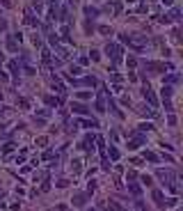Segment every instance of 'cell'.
<instances>
[{"label": "cell", "instance_id": "d6986e66", "mask_svg": "<svg viewBox=\"0 0 183 211\" xmlns=\"http://www.w3.org/2000/svg\"><path fill=\"white\" fill-rule=\"evenodd\" d=\"M71 170H73V174H80V170H82L80 161H73V163H71Z\"/></svg>", "mask_w": 183, "mask_h": 211}, {"label": "cell", "instance_id": "e575fe53", "mask_svg": "<svg viewBox=\"0 0 183 211\" xmlns=\"http://www.w3.org/2000/svg\"><path fill=\"white\" fill-rule=\"evenodd\" d=\"M50 158H53V151H50V149L44 151V161H50Z\"/></svg>", "mask_w": 183, "mask_h": 211}, {"label": "cell", "instance_id": "ffe728a7", "mask_svg": "<svg viewBox=\"0 0 183 211\" xmlns=\"http://www.w3.org/2000/svg\"><path fill=\"white\" fill-rule=\"evenodd\" d=\"M167 19H174V21H179V19H181V11H179V9L174 7L172 11H169V16H167Z\"/></svg>", "mask_w": 183, "mask_h": 211}, {"label": "cell", "instance_id": "4fadbf2b", "mask_svg": "<svg viewBox=\"0 0 183 211\" xmlns=\"http://www.w3.org/2000/svg\"><path fill=\"white\" fill-rule=\"evenodd\" d=\"M146 67H149L151 71H163L165 64H160V62H146ZM165 71H167V69H165Z\"/></svg>", "mask_w": 183, "mask_h": 211}, {"label": "cell", "instance_id": "74e56055", "mask_svg": "<svg viewBox=\"0 0 183 211\" xmlns=\"http://www.w3.org/2000/svg\"><path fill=\"white\" fill-rule=\"evenodd\" d=\"M121 103H124V106H131V99H128L126 94H124V97H121Z\"/></svg>", "mask_w": 183, "mask_h": 211}, {"label": "cell", "instance_id": "603a6c76", "mask_svg": "<svg viewBox=\"0 0 183 211\" xmlns=\"http://www.w3.org/2000/svg\"><path fill=\"white\" fill-rule=\"evenodd\" d=\"M163 97H165V99L172 97V87H169V85H163Z\"/></svg>", "mask_w": 183, "mask_h": 211}, {"label": "cell", "instance_id": "9a60e30c", "mask_svg": "<svg viewBox=\"0 0 183 211\" xmlns=\"http://www.w3.org/2000/svg\"><path fill=\"white\" fill-rule=\"evenodd\" d=\"M44 101L48 103V106H60V103H62V99H55V97H44Z\"/></svg>", "mask_w": 183, "mask_h": 211}, {"label": "cell", "instance_id": "f546056e", "mask_svg": "<svg viewBox=\"0 0 183 211\" xmlns=\"http://www.w3.org/2000/svg\"><path fill=\"white\" fill-rule=\"evenodd\" d=\"M126 64H128V67H131V69H133V67H135V64H137V60H135V57H128V60H126Z\"/></svg>", "mask_w": 183, "mask_h": 211}, {"label": "cell", "instance_id": "60d3db41", "mask_svg": "<svg viewBox=\"0 0 183 211\" xmlns=\"http://www.w3.org/2000/svg\"><path fill=\"white\" fill-rule=\"evenodd\" d=\"M55 2H57V0H55Z\"/></svg>", "mask_w": 183, "mask_h": 211}, {"label": "cell", "instance_id": "1f68e13d", "mask_svg": "<svg viewBox=\"0 0 183 211\" xmlns=\"http://www.w3.org/2000/svg\"><path fill=\"white\" fill-rule=\"evenodd\" d=\"M131 163H133V165H142V158H137V156H133V158H131Z\"/></svg>", "mask_w": 183, "mask_h": 211}, {"label": "cell", "instance_id": "d6a6232c", "mask_svg": "<svg viewBox=\"0 0 183 211\" xmlns=\"http://www.w3.org/2000/svg\"><path fill=\"white\" fill-rule=\"evenodd\" d=\"M57 186H60V188H67L69 181H67V179H60V181H57Z\"/></svg>", "mask_w": 183, "mask_h": 211}, {"label": "cell", "instance_id": "f35d334b", "mask_svg": "<svg viewBox=\"0 0 183 211\" xmlns=\"http://www.w3.org/2000/svg\"><path fill=\"white\" fill-rule=\"evenodd\" d=\"M0 2H2L5 7H11V0H0Z\"/></svg>", "mask_w": 183, "mask_h": 211}, {"label": "cell", "instance_id": "7402d4cb", "mask_svg": "<svg viewBox=\"0 0 183 211\" xmlns=\"http://www.w3.org/2000/svg\"><path fill=\"white\" fill-rule=\"evenodd\" d=\"M80 74H82L80 67H71V69H69V76H71V78H73V76H80Z\"/></svg>", "mask_w": 183, "mask_h": 211}, {"label": "cell", "instance_id": "484cf974", "mask_svg": "<svg viewBox=\"0 0 183 211\" xmlns=\"http://www.w3.org/2000/svg\"><path fill=\"white\" fill-rule=\"evenodd\" d=\"M110 158H115V161L119 158V149L117 147H110Z\"/></svg>", "mask_w": 183, "mask_h": 211}, {"label": "cell", "instance_id": "6da1fadb", "mask_svg": "<svg viewBox=\"0 0 183 211\" xmlns=\"http://www.w3.org/2000/svg\"><path fill=\"white\" fill-rule=\"evenodd\" d=\"M105 55L112 57V62H115V64H119L124 60V48H121L119 44H108V46H105Z\"/></svg>", "mask_w": 183, "mask_h": 211}, {"label": "cell", "instance_id": "52a82bcc", "mask_svg": "<svg viewBox=\"0 0 183 211\" xmlns=\"http://www.w3.org/2000/svg\"><path fill=\"white\" fill-rule=\"evenodd\" d=\"M53 90H57L60 94H64V92H67V87H64V83H62L60 78H55V76H53Z\"/></svg>", "mask_w": 183, "mask_h": 211}, {"label": "cell", "instance_id": "836d02e7", "mask_svg": "<svg viewBox=\"0 0 183 211\" xmlns=\"http://www.w3.org/2000/svg\"><path fill=\"white\" fill-rule=\"evenodd\" d=\"M167 119H169V124H172V126L176 124V115H174V113H169V117H167Z\"/></svg>", "mask_w": 183, "mask_h": 211}, {"label": "cell", "instance_id": "8fae6325", "mask_svg": "<svg viewBox=\"0 0 183 211\" xmlns=\"http://www.w3.org/2000/svg\"><path fill=\"white\" fill-rule=\"evenodd\" d=\"M128 191H131L135 197H140V195H142V191H140V186L135 184V181H128Z\"/></svg>", "mask_w": 183, "mask_h": 211}, {"label": "cell", "instance_id": "f1b7e54d", "mask_svg": "<svg viewBox=\"0 0 183 211\" xmlns=\"http://www.w3.org/2000/svg\"><path fill=\"white\" fill-rule=\"evenodd\" d=\"M11 149H14V145H11V142H7V145H5V147H2V151H5V154H9Z\"/></svg>", "mask_w": 183, "mask_h": 211}, {"label": "cell", "instance_id": "9c48e42d", "mask_svg": "<svg viewBox=\"0 0 183 211\" xmlns=\"http://www.w3.org/2000/svg\"><path fill=\"white\" fill-rule=\"evenodd\" d=\"M142 142H144V138H142V136H135V138L131 140V142H128V149H137Z\"/></svg>", "mask_w": 183, "mask_h": 211}, {"label": "cell", "instance_id": "83f0119b", "mask_svg": "<svg viewBox=\"0 0 183 211\" xmlns=\"http://www.w3.org/2000/svg\"><path fill=\"white\" fill-rule=\"evenodd\" d=\"M98 32H101V34H112V30H110L108 25H101V28H98Z\"/></svg>", "mask_w": 183, "mask_h": 211}, {"label": "cell", "instance_id": "5bb4252c", "mask_svg": "<svg viewBox=\"0 0 183 211\" xmlns=\"http://www.w3.org/2000/svg\"><path fill=\"white\" fill-rule=\"evenodd\" d=\"M9 71H11V76H14V80L19 78V62H16V60L9 62Z\"/></svg>", "mask_w": 183, "mask_h": 211}, {"label": "cell", "instance_id": "d590c367", "mask_svg": "<svg viewBox=\"0 0 183 211\" xmlns=\"http://www.w3.org/2000/svg\"><path fill=\"white\" fill-rule=\"evenodd\" d=\"M89 57H92V60H94V62H96V60H98V57H101V55H98V53H96V51H92V53H89Z\"/></svg>", "mask_w": 183, "mask_h": 211}, {"label": "cell", "instance_id": "30bf717a", "mask_svg": "<svg viewBox=\"0 0 183 211\" xmlns=\"http://www.w3.org/2000/svg\"><path fill=\"white\" fill-rule=\"evenodd\" d=\"M85 16H87V19H96V16H98V9L92 7V5H87V7H85Z\"/></svg>", "mask_w": 183, "mask_h": 211}, {"label": "cell", "instance_id": "4dcf8cb0", "mask_svg": "<svg viewBox=\"0 0 183 211\" xmlns=\"http://www.w3.org/2000/svg\"><path fill=\"white\" fill-rule=\"evenodd\" d=\"M126 179L128 181H135V172H133V170H128V172H126Z\"/></svg>", "mask_w": 183, "mask_h": 211}, {"label": "cell", "instance_id": "7c38bea8", "mask_svg": "<svg viewBox=\"0 0 183 211\" xmlns=\"http://www.w3.org/2000/svg\"><path fill=\"white\" fill-rule=\"evenodd\" d=\"M85 202H87V195H85V193H78V195L73 197V204H76V207H82Z\"/></svg>", "mask_w": 183, "mask_h": 211}, {"label": "cell", "instance_id": "4316f807", "mask_svg": "<svg viewBox=\"0 0 183 211\" xmlns=\"http://www.w3.org/2000/svg\"><path fill=\"white\" fill-rule=\"evenodd\" d=\"M140 181H142L144 186H151V177H149V174H142V177H140Z\"/></svg>", "mask_w": 183, "mask_h": 211}, {"label": "cell", "instance_id": "44dd1931", "mask_svg": "<svg viewBox=\"0 0 183 211\" xmlns=\"http://www.w3.org/2000/svg\"><path fill=\"white\" fill-rule=\"evenodd\" d=\"M153 197H156V202L160 204V207L165 204V200H163V193H160V191H153Z\"/></svg>", "mask_w": 183, "mask_h": 211}, {"label": "cell", "instance_id": "2e32d148", "mask_svg": "<svg viewBox=\"0 0 183 211\" xmlns=\"http://www.w3.org/2000/svg\"><path fill=\"white\" fill-rule=\"evenodd\" d=\"M62 39H64L67 44H71V34H69V25H64V28H62Z\"/></svg>", "mask_w": 183, "mask_h": 211}, {"label": "cell", "instance_id": "d4e9b609", "mask_svg": "<svg viewBox=\"0 0 183 211\" xmlns=\"http://www.w3.org/2000/svg\"><path fill=\"white\" fill-rule=\"evenodd\" d=\"M19 106L23 110H28V108H30V101H28V99H19Z\"/></svg>", "mask_w": 183, "mask_h": 211}, {"label": "cell", "instance_id": "277c9868", "mask_svg": "<svg viewBox=\"0 0 183 211\" xmlns=\"http://www.w3.org/2000/svg\"><path fill=\"white\" fill-rule=\"evenodd\" d=\"M144 99H146V101H149L151 106H158V99H156V94H153V90H151V87H149V83H146L144 85Z\"/></svg>", "mask_w": 183, "mask_h": 211}, {"label": "cell", "instance_id": "e0dca14e", "mask_svg": "<svg viewBox=\"0 0 183 211\" xmlns=\"http://www.w3.org/2000/svg\"><path fill=\"white\" fill-rule=\"evenodd\" d=\"M7 48H9V51H14V53L19 51V46H16V39H14V37H9V39H7Z\"/></svg>", "mask_w": 183, "mask_h": 211}, {"label": "cell", "instance_id": "3957f363", "mask_svg": "<svg viewBox=\"0 0 183 211\" xmlns=\"http://www.w3.org/2000/svg\"><path fill=\"white\" fill-rule=\"evenodd\" d=\"M80 149H87V151H94V136L92 133H87L85 138H82V142H80Z\"/></svg>", "mask_w": 183, "mask_h": 211}, {"label": "cell", "instance_id": "ba28073f", "mask_svg": "<svg viewBox=\"0 0 183 211\" xmlns=\"http://www.w3.org/2000/svg\"><path fill=\"white\" fill-rule=\"evenodd\" d=\"M78 124H82L85 128H96L98 126V119H94V117H92V119H80Z\"/></svg>", "mask_w": 183, "mask_h": 211}, {"label": "cell", "instance_id": "7a4b0ae2", "mask_svg": "<svg viewBox=\"0 0 183 211\" xmlns=\"http://www.w3.org/2000/svg\"><path fill=\"white\" fill-rule=\"evenodd\" d=\"M105 97H108V90L101 87V92H98V99H96V110L98 113H103L105 110Z\"/></svg>", "mask_w": 183, "mask_h": 211}, {"label": "cell", "instance_id": "5b68a950", "mask_svg": "<svg viewBox=\"0 0 183 211\" xmlns=\"http://www.w3.org/2000/svg\"><path fill=\"white\" fill-rule=\"evenodd\" d=\"M23 21H25V25H37V19H34V9L32 7L25 9V19Z\"/></svg>", "mask_w": 183, "mask_h": 211}, {"label": "cell", "instance_id": "ac0fdd59", "mask_svg": "<svg viewBox=\"0 0 183 211\" xmlns=\"http://www.w3.org/2000/svg\"><path fill=\"white\" fill-rule=\"evenodd\" d=\"M144 158H149L151 163H158V156L153 154V151H146V149H144Z\"/></svg>", "mask_w": 183, "mask_h": 211}, {"label": "cell", "instance_id": "8992f818", "mask_svg": "<svg viewBox=\"0 0 183 211\" xmlns=\"http://www.w3.org/2000/svg\"><path fill=\"white\" fill-rule=\"evenodd\" d=\"M71 110H73V113H78V115H89V108L82 106V103H71Z\"/></svg>", "mask_w": 183, "mask_h": 211}, {"label": "cell", "instance_id": "cb8c5ba5", "mask_svg": "<svg viewBox=\"0 0 183 211\" xmlns=\"http://www.w3.org/2000/svg\"><path fill=\"white\" fill-rule=\"evenodd\" d=\"M37 145H39V147H48V138H46V136L37 138Z\"/></svg>", "mask_w": 183, "mask_h": 211}, {"label": "cell", "instance_id": "ab89813d", "mask_svg": "<svg viewBox=\"0 0 183 211\" xmlns=\"http://www.w3.org/2000/svg\"><path fill=\"white\" fill-rule=\"evenodd\" d=\"M163 5H167V7H172V5H174V0H163Z\"/></svg>", "mask_w": 183, "mask_h": 211}, {"label": "cell", "instance_id": "8d00e7d4", "mask_svg": "<svg viewBox=\"0 0 183 211\" xmlns=\"http://www.w3.org/2000/svg\"><path fill=\"white\" fill-rule=\"evenodd\" d=\"M112 9H115L117 14H119V11H121V2H115V5H112Z\"/></svg>", "mask_w": 183, "mask_h": 211}]
</instances>
